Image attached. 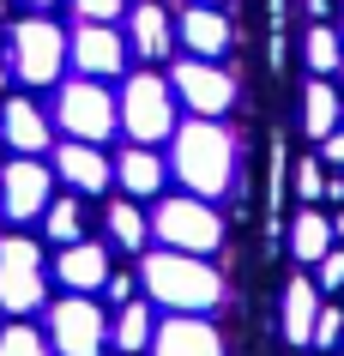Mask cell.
<instances>
[{
  "label": "cell",
  "mask_w": 344,
  "mask_h": 356,
  "mask_svg": "<svg viewBox=\"0 0 344 356\" xmlns=\"http://www.w3.org/2000/svg\"><path fill=\"white\" fill-rule=\"evenodd\" d=\"M170 169L188 181V193H199V200H218V193H229V181H236V139H229L218 121H188V127L170 133Z\"/></svg>",
  "instance_id": "obj_1"
},
{
  "label": "cell",
  "mask_w": 344,
  "mask_h": 356,
  "mask_svg": "<svg viewBox=\"0 0 344 356\" xmlns=\"http://www.w3.org/2000/svg\"><path fill=\"white\" fill-rule=\"evenodd\" d=\"M139 278H145L151 302L175 308V314H206V308H218V302H224V278H218V266H206V254L157 248V254H145Z\"/></svg>",
  "instance_id": "obj_2"
},
{
  "label": "cell",
  "mask_w": 344,
  "mask_h": 356,
  "mask_svg": "<svg viewBox=\"0 0 344 356\" xmlns=\"http://www.w3.org/2000/svg\"><path fill=\"white\" fill-rule=\"evenodd\" d=\"M151 229H157V242H163V248H181V254H211V248L224 242V218H218L211 200H199V193L157 200Z\"/></svg>",
  "instance_id": "obj_3"
},
{
  "label": "cell",
  "mask_w": 344,
  "mask_h": 356,
  "mask_svg": "<svg viewBox=\"0 0 344 356\" xmlns=\"http://www.w3.org/2000/svg\"><path fill=\"white\" fill-rule=\"evenodd\" d=\"M55 121L67 127V139L103 145V139L121 127V103H115L97 79H73V85H60V97H55Z\"/></svg>",
  "instance_id": "obj_4"
},
{
  "label": "cell",
  "mask_w": 344,
  "mask_h": 356,
  "mask_svg": "<svg viewBox=\"0 0 344 356\" xmlns=\"http://www.w3.org/2000/svg\"><path fill=\"white\" fill-rule=\"evenodd\" d=\"M121 127H127L133 145H157V139L175 133V97H170V85L157 73L127 79V91H121Z\"/></svg>",
  "instance_id": "obj_5"
},
{
  "label": "cell",
  "mask_w": 344,
  "mask_h": 356,
  "mask_svg": "<svg viewBox=\"0 0 344 356\" xmlns=\"http://www.w3.org/2000/svg\"><path fill=\"white\" fill-rule=\"evenodd\" d=\"M49 344H55L60 356H103L109 320H103V308H97L91 296H67V302L49 308Z\"/></svg>",
  "instance_id": "obj_6"
},
{
  "label": "cell",
  "mask_w": 344,
  "mask_h": 356,
  "mask_svg": "<svg viewBox=\"0 0 344 356\" xmlns=\"http://www.w3.org/2000/svg\"><path fill=\"white\" fill-rule=\"evenodd\" d=\"M60 60H67V37H60V24H49V19L13 24V73H19L24 85H55V79H60Z\"/></svg>",
  "instance_id": "obj_7"
},
{
  "label": "cell",
  "mask_w": 344,
  "mask_h": 356,
  "mask_svg": "<svg viewBox=\"0 0 344 356\" xmlns=\"http://www.w3.org/2000/svg\"><path fill=\"white\" fill-rule=\"evenodd\" d=\"M0 308L6 314L42 308V254L24 236H0Z\"/></svg>",
  "instance_id": "obj_8"
},
{
  "label": "cell",
  "mask_w": 344,
  "mask_h": 356,
  "mask_svg": "<svg viewBox=\"0 0 344 356\" xmlns=\"http://www.w3.org/2000/svg\"><path fill=\"white\" fill-rule=\"evenodd\" d=\"M170 79H175V91H181V103H188L193 115H206V121H218V115L236 103V79H229L218 60H199V55H193V60H181Z\"/></svg>",
  "instance_id": "obj_9"
},
{
  "label": "cell",
  "mask_w": 344,
  "mask_h": 356,
  "mask_svg": "<svg viewBox=\"0 0 344 356\" xmlns=\"http://www.w3.org/2000/svg\"><path fill=\"white\" fill-rule=\"evenodd\" d=\"M0 211L13 224H31V218L49 211V169L37 157H19V163L0 169Z\"/></svg>",
  "instance_id": "obj_10"
},
{
  "label": "cell",
  "mask_w": 344,
  "mask_h": 356,
  "mask_svg": "<svg viewBox=\"0 0 344 356\" xmlns=\"http://www.w3.org/2000/svg\"><path fill=\"white\" fill-rule=\"evenodd\" d=\"M67 55L85 79H115L127 67V42L115 37V24H79L73 42H67Z\"/></svg>",
  "instance_id": "obj_11"
},
{
  "label": "cell",
  "mask_w": 344,
  "mask_h": 356,
  "mask_svg": "<svg viewBox=\"0 0 344 356\" xmlns=\"http://www.w3.org/2000/svg\"><path fill=\"white\" fill-rule=\"evenodd\" d=\"M151 356H224V338L199 314H170L151 332Z\"/></svg>",
  "instance_id": "obj_12"
},
{
  "label": "cell",
  "mask_w": 344,
  "mask_h": 356,
  "mask_svg": "<svg viewBox=\"0 0 344 356\" xmlns=\"http://www.w3.org/2000/svg\"><path fill=\"white\" fill-rule=\"evenodd\" d=\"M55 278L73 290V296H91V290H103L109 284V248L97 242H67L55 260Z\"/></svg>",
  "instance_id": "obj_13"
},
{
  "label": "cell",
  "mask_w": 344,
  "mask_h": 356,
  "mask_svg": "<svg viewBox=\"0 0 344 356\" xmlns=\"http://www.w3.org/2000/svg\"><path fill=\"white\" fill-rule=\"evenodd\" d=\"M55 169H60V181L79 188V193H103V188H109V175H115V163L97 145H85V139H67V145L55 151Z\"/></svg>",
  "instance_id": "obj_14"
},
{
  "label": "cell",
  "mask_w": 344,
  "mask_h": 356,
  "mask_svg": "<svg viewBox=\"0 0 344 356\" xmlns=\"http://www.w3.org/2000/svg\"><path fill=\"white\" fill-rule=\"evenodd\" d=\"M0 139L19 151V157H37V151H49V115H42L31 97H13V103L0 109Z\"/></svg>",
  "instance_id": "obj_15"
},
{
  "label": "cell",
  "mask_w": 344,
  "mask_h": 356,
  "mask_svg": "<svg viewBox=\"0 0 344 356\" xmlns=\"http://www.w3.org/2000/svg\"><path fill=\"white\" fill-rule=\"evenodd\" d=\"M175 24H181V42H188L199 60H218V55L229 49V19H224V6H188Z\"/></svg>",
  "instance_id": "obj_16"
},
{
  "label": "cell",
  "mask_w": 344,
  "mask_h": 356,
  "mask_svg": "<svg viewBox=\"0 0 344 356\" xmlns=\"http://www.w3.org/2000/svg\"><path fill=\"white\" fill-rule=\"evenodd\" d=\"M314 320H320V290L308 278L284 284V338L290 344H314Z\"/></svg>",
  "instance_id": "obj_17"
},
{
  "label": "cell",
  "mask_w": 344,
  "mask_h": 356,
  "mask_svg": "<svg viewBox=\"0 0 344 356\" xmlns=\"http://www.w3.org/2000/svg\"><path fill=\"white\" fill-rule=\"evenodd\" d=\"M115 175H121V188L133 193V200H151V193L163 188L170 169H163V157H157L151 145H127V151H121V163H115Z\"/></svg>",
  "instance_id": "obj_18"
},
{
  "label": "cell",
  "mask_w": 344,
  "mask_h": 356,
  "mask_svg": "<svg viewBox=\"0 0 344 356\" xmlns=\"http://www.w3.org/2000/svg\"><path fill=\"white\" fill-rule=\"evenodd\" d=\"M326 248H332V218H320L314 206H296V218H290V254L302 266H320Z\"/></svg>",
  "instance_id": "obj_19"
},
{
  "label": "cell",
  "mask_w": 344,
  "mask_h": 356,
  "mask_svg": "<svg viewBox=\"0 0 344 356\" xmlns=\"http://www.w3.org/2000/svg\"><path fill=\"white\" fill-rule=\"evenodd\" d=\"M127 24H133V49H139L145 60H163V55H170V42H175L170 24H175V19L163 13V6H157V0L133 6V19H127Z\"/></svg>",
  "instance_id": "obj_20"
},
{
  "label": "cell",
  "mask_w": 344,
  "mask_h": 356,
  "mask_svg": "<svg viewBox=\"0 0 344 356\" xmlns=\"http://www.w3.org/2000/svg\"><path fill=\"white\" fill-rule=\"evenodd\" d=\"M338 121H344L338 91H332L326 79H314V85L302 91V133L308 139H326V133H338Z\"/></svg>",
  "instance_id": "obj_21"
},
{
  "label": "cell",
  "mask_w": 344,
  "mask_h": 356,
  "mask_svg": "<svg viewBox=\"0 0 344 356\" xmlns=\"http://www.w3.org/2000/svg\"><path fill=\"white\" fill-rule=\"evenodd\" d=\"M151 308H145V302H121V314H115V344H121V350L127 356H139L145 350V344H151Z\"/></svg>",
  "instance_id": "obj_22"
},
{
  "label": "cell",
  "mask_w": 344,
  "mask_h": 356,
  "mask_svg": "<svg viewBox=\"0 0 344 356\" xmlns=\"http://www.w3.org/2000/svg\"><path fill=\"white\" fill-rule=\"evenodd\" d=\"M302 55H308V67L314 73H338V60H344V37L332 31V24H314L302 37Z\"/></svg>",
  "instance_id": "obj_23"
},
{
  "label": "cell",
  "mask_w": 344,
  "mask_h": 356,
  "mask_svg": "<svg viewBox=\"0 0 344 356\" xmlns=\"http://www.w3.org/2000/svg\"><path fill=\"white\" fill-rule=\"evenodd\" d=\"M109 236L121 248H145V236H151V218L133 206V200H115L109 206Z\"/></svg>",
  "instance_id": "obj_24"
},
{
  "label": "cell",
  "mask_w": 344,
  "mask_h": 356,
  "mask_svg": "<svg viewBox=\"0 0 344 356\" xmlns=\"http://www.w3.org/2000/svg\"><path fill=\"white\" fill-rule=\"evenodd\" d=\"M42 229H49L60 248H67V242H85V211H79V200H49Z\"/></svg>",
  "instance_id": "obj_25"
},
{
  "label": "cell",
  "mask_w": 344,
  "mask_h": 356,
  "mask_svg": "<svg viewBox=\"0 0 344 356\" xmlns=\"http://www.w3.org/2000/svg\"><path fill=\"white\" fill-rule=\"evenodd\" d=\"M0 356H55V344L37 338V326H6L0 332Z\"/></svg>",
  "instance_id": "obj_26"
},
{
  "label": "cell",
  "mask_w": 344,
  "mask_h": 356,
  "mask_svg": "<svg viewBox=\"0 0 344 356\" xmlns=\"http://www.w3.org/2000/svg\"><path fill=\"white\" fill-rule=\"evenodd\" d=\"M290 181H296V200H302V206L326 200V163H320V157H302V163L290 169Z\"/></svg>",
  "instance_id": "obj_27"
},
{
  "label": "cell",
  "mask_w": 344,
  "mask_h": 356,
  "mask_svg": "<svg viewBox=\"0 0 344 356\" xmlns=\"http://www.w3.org/2000/svg\"><path fill=\"white\" fill-rule=\"evenodd\" d=\"M314 344H320V350L344 344V308H326V302H320V320H314Z\"/></svg>",
  "instance_id": "obj_28"
},
{
  "label": "cell",
  "mask_w": 344,
  "mask_h": 356,
  "mask_svg": "<svg viewBox=\"0 0 344 356\" xmlns=\"http://www.w3.org/2000/svg\"><path fill=\"white\" fill-rule=\"evenodd\" d=\"M73 6H79L85 24H115L121 13H127V0H73Z\"/></svg>",
  "instance_id": "obj_29"
},
{
  "label": "cell",
  "mask_w": 344,
  "mask_h": 356,
  "mask_svg": "<svg viewBox=\"0 0 344 356\" xmlns=\"http://www.w3.org/2000/svg\"><path fill=\"white\" fill-rule=\"evenodd\" d=\"M320 284H326V290H344V248H326V260H320Z\"/></svg>",
  "instance_id": "obj_30"
},
{
  "label": "cell",
  "mask_w": 344,
  "mask_h": 356,
  "mask_svg": "<svg viewBox=\"0 0 344 356\" xmlns=\"http://www.w3.org/2000/svg\"><path fill=\"white\" fill-rule=\"evenodd\" d=\"M320 163H338V169H344V127L320 139Z\"/></svg>",
  "instance_id": "obj_31"
},
{
  "label": "cell",
  "mask_w": 344,
  "mask_h": 356,
  "mask_svg": "<svg viewBox=\"0 0 344 356\" xmlns=\"http://www.w3.org/2000/svg\"><path fill=\"white\" fill-rule=\"evenodd\" d=\"M109 296L127 302V296H133V278H127V272H109Z\"/></svg>",
  "instance_id": "obj_32"
},
{
  "label": "cell",
  "mask_w": 344,
  "mask_h": 356,
  "mask_svg": "<svg viewBox=\"0 0 344 356\" xmlns=\"http://www.w3.org/2000/svg\"><path fill=\"white\" fill-rule=\"evenodd\" d=\"M332 236H344V206H338V218H332Z\"/></svg>",
  "instance_id": "obj_33"
},
{
  "label": "cell",
  "mask_w": 344,
  "mask_h": 356,
  "mask_svg": "<svg viewBox=\"0 0 344 356\" xmlns=\"http://www.w3.org/2000/svg\"><path fill=\"white\" fill-rule=\"evenodd\" d=\"M193 6H229V0H193Z\"/></svg>",
  "instance_id": "obj_34"
},
{
  "label": "cell",
  "mask_w": 344,
  "mask_h": 356,
  "mask_svg": "<svg viewBox=\"0 0 344 356\" xmlns=\"http://www.w3.org/2000/svg\"><path fill=\"white\" fill-rule=\"evenodd\" d=\"M0 91H6V55H0Z\"/></svg>",
  "instance_id": "obj_35"
},
{
  "label": "cell",
  "mask_w": 344,
  "mask_h": 356,
  "mask_svg": "<svg viewBox=\"0 0 344 356\" xmlns=\"http://www.w3.org/2000/svg\"><path fill=\"white\" fill-rule=\"evenodd\" d=\"M31 6H49V0H31Z\"/></svg>",
  "instance_id": "obj_36"
},
{
  "label": "cell",
  "mask_w": 344,
  "mask_h": 356,
  "mask_svg": "<svg viewBox=\"0 0 344 356\" xmlns=\"http://www.w3.org/2000/svg\"><path fill=\"white\" fill-rule=\"evenodd\" d=\"M0 13H6V0H0Z\"/></svg>",
  "instance_id": "obj_37"
},
{
  "label": "cell",
  "mask_w": 344,
  "mask_h": 356,
  "mask_svg": "<svg viewBox=\"0 0 344 356\" xmlns=\"http://www.w3.org/2000/svg\"><path fill=\"white\" fill-rule=\"evenodd\" d=\"M338 73H344V60H338Z\"/></svg>",
  "instance_id": "obj_38"
},
{
  "label": "cell",
  "mask_w": 344,
  "mask_h": 356,
  "mask_svg": "<svg viewBox=\"0 0 344 356\" xmlns=\"http://www.w3.org/2000/svg\"><path fill=\"white\" fill-rule=\"evenodd\" d=\"M338 37H344V31H338Z\"/></svg>",
  "instance_id": "obj_39"
}]
</instances>
